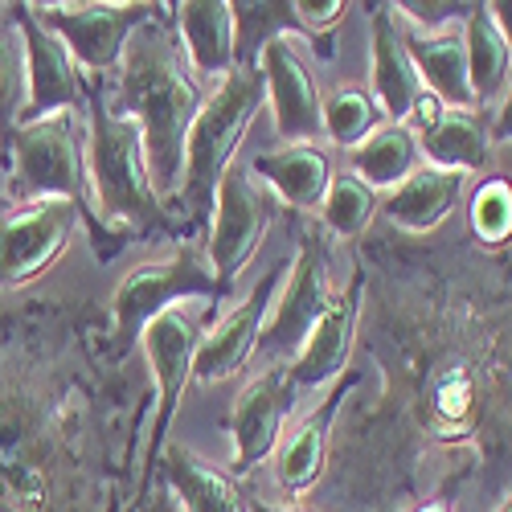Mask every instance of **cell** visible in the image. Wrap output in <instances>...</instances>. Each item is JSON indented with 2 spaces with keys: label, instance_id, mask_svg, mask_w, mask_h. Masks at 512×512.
Segmentation results:
<instances>
[{
  "label": "cell",
  "instance_id": "6da1fadb",
  "mask_svg": "<svg viewBox=\"0 0 512 512\" xmlns=\"http://www.w3.org/2000/svg\"><path fill=\"white\" fill-rule=\"evenodd\" d=\"M91 304L0 312V512H123L136 435Z\"/></svg>",
  "mask_w": 512,
  "mask_h": 512
},
{
  "label": "cell",
  "instance_id": "7a4b0ae2",
  "mask_svg": "<svg viewBox=\"0 0 512 512\" xmlns=\"http://www.w3.org/2000/svg\"><path fill=\"white\" fill-rule=\"evenodd\" d=\"M111 111L132 119L144 136L148 168L164 205H173L185 181V140L205 107V82L193 74L173 25V5H160L123 50L115 82H107Z\"/></svg>",
  "mask_w": 512,
  "mask_h": 512
},
{
  "label": "cell",
  "instance_id": "3957f363",
  "mask_svg": "<svg viewBox=\"0 0 512 512\" xmlns=\"http://www.w3.org/2000/svg\"><path fill=\"white\" fill-rule=\"evenodd\" d=\"M0 164H5V193H0L5 205L21 209L33 201H70L99 263H115L132 246L99 218L87 160V115L58 111L37 123H17L0 136Z\"/></svg>",
  "mask_w": 512,
  "mask_h": 512
},
{
  "label": "cell",
  "instance_id": "277c9868",
  "mask_svg": "<svg viewBox=\"0 0 512 512\" xmlns=\"http://www.w3.org/2000/svg\"><path fill=\"white\" fill-rule=\"evenodd\" d=\"M82 115H87V160H91V185H95V205L103 226L123 234L127 242L193 238L185 222L156 193L140 127L111 111L107 78L91 74L87 111Z\"/></svg>",
  "mask_w": 512,
  "mask_h": 512
},
{
  "label": "cell",
  "instance_id": "5b68a950",
  "mask_svg": "<svg viewBox=\"0 0 512 512\" xmlns=\"http://www.w3.org/2000/svg\"><path fill=\"white\" fill-rule=\"evenodd\" d=\"M263 99H267L263 66H234L197 111L185 140V181H181V193L173 197L177 218L193 238L209 230L218 185L226 177V168L234 164Z\"/></svg>",
  "mask_w": 512,
  "mask_h": 512
},
{
  "label": "cell",
  "instance_id": "8992f818",
  "mask_svg": "<svg viewBox=\"0 0 512 512\" xmlns=\"http://www.w3.org/2000/svg\"><path fill=\"white\" fill-rule=\"evenodd\" d=\"M181 300H205L209 308L230 300V291L213 279V271L205 263V246L197 238L177 242L173 259L132 267L119 279V287L111 295V328H107L111 361L123 365L144 340V328L152 320H160L164 312L181 308Z\"/></svg>",
  "mask_w": 512,
  "mask_h": 512
},
{
  "label": "cell",
  "instance_id": "52a82bcc",
  "mask_svg": "<svg viewBox=\"0 0 512 512\" xmlns=\"http://www.w3.org/2000/svg\"><path fill=\"white\" fill-rule=\"evenodd\" d=\"M201 324L185 312V308H173L164 312L160 320H152L144 328V353H148V365H152V381H156V422H152V435H148V455L140 463V476H136V508H144L152 500V484H156V472H160V455L164 447L173 443L168 431L177 422V410L185 402V390L193 381V357H197V345H201Z\"/></svg>",
  "mask_w": 512,
  "mask_h": 512
},
{
  "label": "cell",
  "instance_id": "ba28073f",
  "mask_svg": "<svg viewBox=\"0 0 512 512\" xmlns=\"http://www.w3.org/2000/svg\"><path fill=\"white\" fill-rule=\"evenodd\" d=\"M332 304V279H328V250L320 230H300V250L287 267L283 291L275 295L271 316L263 324L259 349H254V361L263 365H291L300 357V349L308 345L312 328L320 324V316Z\"/></svg>",
  "mask_w": 512,
  "mask_h": 512
},
{
  "label": "cell",
  "instance_id": "9c48e42d",
  "mask_svg": "<svg viewBox=\"0 0 512 512\" xmlns=\"http://www.w3.org/2000/svg\"><path fill=\"white\" fill-rule=\"evenodd\" d=\"M275 213H279L275 197L254 185L250 168L230 164L218 185V201H213V218L205 234V263L230 295H234L238 275L250 267L254 250L263 246Z\"/></svg>",
  "mask_w": 512,
  "mask_h": 512
},
{
  "label": "cell",
  "instance_id": "30bf717a",
  "mask_svg": "<svg viewBox=\"0 0 512 512\" xmlns=\"http://www.w3.org/2000/svg\"><path fill=\"white\" fill-rule=\"evenodd\" d=\"M29 9L70 50V58L82 70L95 78H111L123 62L132 33L144 21H152L160 5L140 0V5H29Z\"/></svg>",
  "mask_w": 512,
  "mask_h": 512
},
{
  "label": "cell",
  "instance_id": "8fae6325",
  "mask_svg": "<svg viewBox=\"0 0 512 512\" xmlns=\"http://www.w3.org/2000/svg\"><path fill=\"white\" fill-rule=\"evenodd\" d=\"M9 17L25 41V107L17 123H37L58 111H87L91 74L82 70L62 41L33 17L29 5H9Z\"/></svg>",
  "mask_w": 512,
  "mask_h": 512
},
{
  "label": "cell",
  "instance_id": "7c38bea8",
  "mask_svg": "<svg viewBox=\"0 0 512 512\" xmlns=\"http://www.w3.org/2000/svg\"><path fill=\"white\" fill-rule=\"evenodd\" d=\"M78 230V213L70 201H33L0 205V291L25 287L46 275Z\"/></svg>",
  "mask_w": 512,
  "mask_h": 512
},
{
  "label": "cell",
  "instance_id": "4fadbf2b",
  "mask_svg": "<svg viewBox=\"0 0 512 512\" xmlns=\"http://www.w3.org/2000/svg\"><path fill=\"white\" fill-rule=\"evenodd\" d=\"M291 402H295V386L287 365H263V373H254L246 381V390L234 398L226 414V431L234 439V459H230L234 480L250 476L263 459L279 451Z\"/></svg>",
  "mask_w": 512,
  "mask_h": 512
},
{
  "label": "cell",
  "instance_id": "5bb4252c",
  "mask_svg": "<svg viewBox=\"0 0 512 512\" xmlns=\"http://www.w3.org/2000/svg\"><path fill=\"white\" fill-rule=\"evenodd\" d=\"M287 267L291 259H279L275 267L263 271V279L250 287V295L230 308L218 324H213L201 345H197V357H193V381H201V386H213V381H222L230 373H238L246 361H254V349H259V336H263V324L271 316V304L275 295L287 279Z\"/></svg>",
  "mask_w": 512,
  "mask_h": 512
},
{
  "label": "cell",
  "instance_id": "9a60e30c",
  "mask_svg": "<svg viewBox=\"0 0 512 512\" xmlns=\"http://www.w3.org/2000/svg\"><path fill=\"white\" fill-rule=\"evenodd\" d=\"M267 103L275 115V136L287 144H316L324 140V99L316 87V74L295 50L291 37H279L259 58Z\"/></svg>",
  "mask_w": 512,
  "mask_h": 512
},
{
  "label": "cell",
  "instance_id": "2e32d148",
  "mask_svg": "<svg viewBox=\"0 0 512 512\" xmlns=\"http://www.w3.org/2000/svg\"><path fill=\"white\" fill-rule=\"evenodd\" d=\"M365 287H369V271L357 267L353 279L345 283V291L332 295V304L320 316V324L312 328L308 345L287 365L295 394L316 390V386H332V381L349 369V353H353L357 324H361V304H365Z\"/></svg>",
  "mask_w": 512,
  "mask_h": 512
},
{
  "label": "cell",
  "instance_id": "e0dca14e",
  "mask_svg": "<svg viewBox=\"0 0 512 512\" xmlns=\"http://www.w3.org/2000/svg\"><path fill=\"white\" fill-rule=\"evenodd\" d=\"M361 381H365L361 369H345V373H340L332 386H328V394L316 402V410L304 414L300 426H295V431L283 439L279 459H275V480H279L283 492L304 496V492H312V488L320 484L324 463H328L332 426H336V418H340V406H345V398H349L353 390H361Z\"/></svg>",
  "mask_w": 512,
  "mask_h": 512
},
{
  "label": "cell",
  "instance_id": "ac0fdd59",
  "mask_svg": "<svg viewBox=\"0 0 512 512\" xmlns=\"http://www.w3.org/2000/svg\"><path fill=\"white\" fill-rule=\"evenodd\" d=\"M369 37H373V54H369V95L377 107L386 111L390 123H406L414 103L422 99V78L406 54L402 41V21L394 5H369Z\"/></svg>",
  "mask_w": 512,
  "mask_h": 512
},
{
  "label": "cell",
  "instance_id": "d6986e66",
  "mask_svg": "<svg viewBox=\"0 0 512 512\" xmlns=\"http://www.w3.org/2000/svg\"><path fill=\"white\" fill-rule=\"evenodd\" d=\"M250 177L271 185V193L291 205L295 213L320 209L328 185L336 177V164L320 144H283L275 152H259L250 160Z\"/></svg>",
  "mask_w": 512,
  "mask_h": 512
},
{
  "label": "cell",
  "instance_id": "ffe728a7",
  "mask_svg": "<svg viewBox=\"0 0 512 512\" xmlns=\"http://www.w3.org/2000/svg\"><path fill=\"white\" fill-rule=\"evenodd\" d=\"M402 41H406V54H410L426 91L443 99L451 111H480L476 95H472V78H467V54H463L459 25L435 29V33L402 25Z\"/></svg>",
  "mask_w": 512,
  "mask_h": 512
},
{
  "label": "cell",
  "instance_id": "44dd1931",
  "mask_svg": "<svg viewBox=\"0 0 512 512\" xmlns=\"http://www.w3.org/2000/svg\"><path fill=\"white\" fill-rule=\"evenodd\" d=\"M160 476L168 492H173V500L181 504V512H250V500L242 496L238 480L181 443L164 447L156 480Z\"/></svg>",
  "mask_w": 512,
  "mask_h": 512
},
{
  "label": "cell",
  "instance_id": "7402d4cb",
  "mask_svg": "<svg viewBox=\"0 0 512 512\" xmlns=\"http://www.w3.org/2000/svg\"><path fill=\"white\" fill-rule=\"evenodd\" d=\"M173 25L201 82H222L234 70V9L226 0H181L173 5Z\"/></svg>",
  "mask_w": 512,
  "mask_h": 512
},
{
  "label": "cell",
  "instance_id": "603a6c76",
  "mask_svg": "<svg viewBox=\"0 0 512 512\" xmlns=\"http://www.w3.org/2000/svg\"><path fill=\"white\" fill-rule=\"evenodd\" d=\"M463 189H467V173L422 164L418 173H410L386 197V218L406 234H431L451 218V209L459 205Z\"/></svg>",
  "mask_w": 512,
  "mask_h": 512
},
{
  "label": "cell",
  "instance_id": "cb8c5ba5",
  "mask_svg": "<svg viewBox=\"0 0 512 512\" xmlns=\"http://www.w3.org/2000/svg\"><path fill=\"white\" fill-rule=\"evenodd\" d=\"M422 160L455 173H484L492 164V119L488 111H447L422 140Z\"/></svg>",
  "mask_w": 512,
  "mask_h": 512
},
{
  "label": "cell",
  "instance_id": "d4e9b609",
  "mask_svg": "<svg viewBox=\"0 0 512 512\" xmlns=\"http://www.w3.org/2000/svg\"><path fill=\"white\" fill-rule=\"evenodd\" d=\"M463 33V54H467V78H472V95L476 107L488 111L504 87H508V74H512V50L500 33V25L492 21L488 5H472L467 21L459 25Z\"/></svg>",
  "mask_w": 512,
  "mask_h": 512
},
{
  "label": "cell",
  "instance_id": "484cf974",
  "mask_svg": "<svg viewBox=\"0 0 512 512\" xmlns=\"http://www.w3.org/2000/svg\"><path fill=\"white\" fill-rule=\"evenodd\" d=\"M349 168H353V177H361L373 193L377 189L394 193L410 173L422 168V144L406 123H386L361 148L349 152Z\"/></svg>",
  "mask_w": 512,
  "mask_h": 512
},
{
  "label": "cell",
  "instance_id": "4316f807",
  "mask_svg": "<svg viewBox=\"0 0 512 512\" xmlns=\"http://www.w3.org/2000/svg\"><path fill=\"white\" fill-rule=\"evenodd\" d=\"M234 66H259L263 50L279 37H308L295 0H234Z\"/></svg>",
  "mask_w": 512,
  "mask_h": 512
},
{
  "label": "cell",
  "instance_id": "83f0119b",
  "mask_svg": "<svg viewBox=\"0 0 512 512\" xmlns=\"http://www.w3.org/2000/svg\"><path fill=\"white\" fill-rule=\"evenodd\" d=\"M476 414V373L463 361H447L426 381V422L443 435L463 431Z\"/></svg>",
  "mask_w": 512,
  "mask_h": 512
},
{
  "label": "cell",
  "instance_id": "f1b7e54d",
  "mask_svg": "<svg viewBox=\"0 0 512 512\" xmlns=\"http://www.w3.org/2000/svg\"><path fill=\"white\" fill-rule=\"evenodd\" d=\"M386 127V111L377 107L369 87H336L324 103V136L336 148H361L373 132Z\"/></svg>",
  "mask_w": 512,
  "mask_h": 512
},
{
  "label": "cell",
  "instance_id": "f546056e",
  "mask_svg": "<svg viewBox=\"0 0 512 512\" xmlns=\"http://www.w3.org/2000/svg\"><path fill=\"white\" fill-rule=\"evenodd\" d=\"M377 213V193L353 177V173H336L332 185H328V197L320 205V218H324V230H332L336 238H361Z\"/></svg>",
  "mask_w": 512,
  "mask_h": 512
},
{
  "label": "cell",
  "instance_id": "4dcf8cb0",
  "mask_svg": "<svg viewBox=\"0 0 512 512\" xmlns=\"http://www.w3.org/2000/svg\"><path fill=\"white\" fill-rule=\"evenodd\" d=\"M467 226H472L476 242L496 250L512 242V181L492 173L467 201Z\"/></svg>",
  "mask_w": 512,
  "mask_h": 512
},
{
  "label": "cell",
  "instance_id": "1f68e13d",
  "mask_svg": "<svg viewBox=\"0 0 512 512\" xmlns=\"http://www.w3.org/2000/svg\"><path fill=\"white\" fill-rule=\"evenodd\" d=\"M25 107V41L9 5L0 13V136L13 132Z\"/></svg>",
  "mask_w": 512,
  "mask_h": 512
},
{
  "label": "cell",
  "instance_id": "d6a6232c",
  "mask_svg": "<svg viewBox=\"0 0 512 512\" xmlns=\"http://www.w3.org/2000/svg\"><path fill=\"white\" fill-rule=\"evenodd\" d=\"M447 111H451V107H447L443 99H435L431 91H422V99H418V103H414V111L406 115V127H410V132L422 140L426 132H435V127H439V119H443Z\"/></svg>",
  "mask_w": 512,
  "mask_h": 512
},
{
  "label": "cell",
  "instance_id": "836d02e7",
  "mask_svg": "<svg viewBox=\"0 0 512 512\" xmlns=\"http://www.w3.org/2000/svg\"><path fill=\"white\" fill-rule=\"evenodd\" d=\"M492 144H512V78H508L500 107H496V119H492Z\"/></svg>",
  "mask_w": 512,
  "mask_h": 512
},
{
  "label": "cell",
  "instance_id": "e575fe53",
  "mask_svg": "<svg viewBox=\"0 0 512 512\" xmlns=\"http://www.w3.org/2000/svg\"><path fill=\"white\" fill-rule=\"evenodd\" d=\"M488 13H492V21L500 25L508 50H512V0H496V5H488Z\"/></svg>",
  "mask_w": 512,
  "mask_h": 512
},
{
  "label": "cell",
  "instance_id": "d590c367",
  "mask_svg": "<svg viewBox=\"0 0 512 512\" xmlns=\"http://www.w3.org/2000/svg\"><path fill=\"white\" fill-rule=\"evenodd\" d=\"M250 512H316L308 504H271V500H250Z\"/></svg>",
  "mask_w": 512,
  "mask_h": 512
},
{
  "label": "cell",
  "instance_id": "8d00e7d4",
  "mask_svg": "<svg viewBox=\"0 0 512 512\" xmlns=\"http://www.w3.org/2000/svg\"><path fill=\"white\" fill-rule=\"evenodd\" d=\"M140 512H181V504H177L173 496H164V492H160V496H152V500H148Z\"/></svg>",
  "mask_w": 512,
  "mask_h": 512
},
{
  "label": "cell",
  "instance_id": "74e56055",
  "mask_svg": "<svg viewBox=\"0 0 512 512\" xmlns=\"http://www.w3.org/2000/svg\"><path fill=\"white\" fill-rule=\"evenodd\" d=\"M414 512H451V504H447V500H426V504L414 508Z\"/></svg>",
  "mask_w": 512,
  "mask_h": 512
},
{
  "label": "cell",
  "instance_id": "f35d334b",
  "mask_svg": "<svg viewBox=\"0 0 512 512\" xmlns=\"http://www.w3.org/2000/svg\"><path fill=\"white\" fill-rule=\"evenodd\" d=\"M496 512H512V492H508V496H504V504H500V508H496Z\"/></svg>",
  "mask_w": 512,
  "mask_h": 512
},
{
  "label": "cell",
  "instance_id": "ab89813d",
  "mask_svg": "<svg viewBox=\"0 0 512 512\" xmlns=\"http://www.w3.org/2000/svg\"><path fill=\"white\" fill-rule=\"evenodd\" d=\"M0 205H5V197H0Z\"/></svg>",
  "mask_w": 512,
  "mask_h": 512
}]
</instances>
